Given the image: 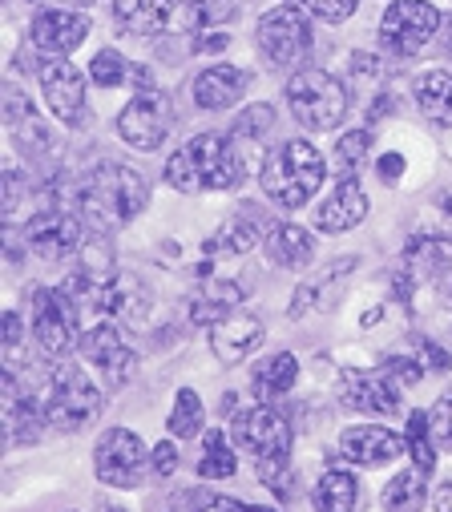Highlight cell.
Here are the masks:
<instances>
[{"instance_id":"obj_14","label":"cell","mask_w":452,"mask_h":512,"mask_svg":"<svg viewBox=\"0 0 452 512\" xmlns=\"http://www.w3.org/2000/svg\"><path fill=\"white\" fill-rule=\"evenodd\" d=\"M344 400L368 416H396L400 412V379L384 371H344Z\"/></svg>"},{"instance_id":"obj_36","label":"cell","mask_w":452,"mask_h":512,"mask_svg":"<svg viewBox=\"0 0 452 512\" xmlns=\"http://www.w3.org/2000/svg\"><path fill=\"white\" fill-rule=\"evenodd\" d=\"M126 73H130V65H126V57L118 49H101L89 61V77H93L97 89H118L126 81Z\"/></svg>"},{"instance_id":"obj_19","label":"cell","mask_w":452,"mask_h":512,"mask_svg":"<svg viewBox=\"0 0 452 512\" xmlns=\"http://www.w3.org/2000/svg\"><path fill=\"white\" fill-rule=\"evenodd\" d=\"M364 218H368V194L360 190L356 178H339L335 194L319 206L315 226L327 230V234H348V230H356Z\"/></svg>"},{"instance_id":"obj_29","label":"cell","mask_w":452,"mask_h":512,"mask_svg":"<svg viewBox=\"0 0 452 512\" xmlns=\"http://www.w3.org/2000/svg\"><path fill=\"white\" fill-rule=\"evenodd\" d=\"M235 0H178V29L186 33H202L214 25L235 21Z\"/></svg>"},{"instance_id":"obj_11","label":"cell","mask_w":452,"mask_h":512,"mask_svg":"<svg viewBox=\"0 0 452 512\" xmlns=\"http://www.w3.org/2000/svg\"><path fill=\"white\" fill-rule=\"evenodd\" d=\"M174 130V105L158 89H142L122 113H118V134L134 150H158Z\"/></svg>"},{"instance_id":"obj_41","label":"cell","mask_w":452,"mask_h":512,"mask_svg":"<svg viewBox=\"0 0 452 512\" xmlns=\"http://www.w3.org/2000/svg\"><path fill=\"white\" fill-rule=\"evenodd\" d=\"M428 416H432V432H436L440 440H448V444H452V388L436 396V404H432V412H428Z\"/></svg>"},{"instance_id":"obj_43","label":"cell","mask_w":452,"mask_h":512,"mask_svg":"<svg viewBox=\"0 0 452 512\" xmlns=\"http://www.w3.org/2000/svg\"><path fill=\"white\" fill-rule=\"evenodd\" d=\"M29 113H33V105L21 97V89H17V85H5V121L17 125V121H25Z\"/></svg>"},{"instance_id":"obj_32","label":"cell","mask_w":452,"mask_h":512,"mask_svg":"<svg viewBox=\"0 0 452 512\" xmlns=\"http://www.w3.org/2000/svg\"><path fill=\"white\" fill-rule=\"evenodd\" d=\"M412 468H420L424 476L436 468V432H432V416L428 412H412L408 416V432H404Z\"/></svg>"},{"instance_id":"obj_51","label":"cell","mask_w":452,"mask_h":512,"mask_svg":"<svg viewBox=\"0 0 452 512\" xmlns=\"http://www.w3.org/2000/svg\"><path fill=\"white\" fill-rule=\"evenodd\" d=\"M97 512H126V508H122V504H113V500H101Z\"/></svg>"},{"instance_id":"obj_6","label":"cell","mask_w":452,"mask_h":512,"mask_svg":"<svg viewBox=\"0 0 452 512\" xmlns=\"http://www.w3.org/2000/svg\"><path fill=\"white\" fill-rule=\"evenodd\" d=\"M101 412V388L77 367V363H61L53 371V388H49V404H45V420L57 432H81L89 420H97Z\"/></svg>"},{"instance_id":"obj_28","label":"cell","mask_w":452,"mask_h":512,"mask_svg":"<svg viewBox=\"0 0 452 512\" xmlns=\"http://www.w3.org/2000/svg\"><path fill=\"white\" fill-rule=\"evenodd\" d=\"M239 303H243L239 283L210 279V283H202V287L194 291V299H190V315L202 319V323H218L222 315H231V307H239Z\"/></svg>"},{"instance_id":"obj_26","label":"cell","mask_w":452,"mask_h":512,"mask_svg":"<svg viewBox=\"0 0 452 512\" xmlns=\"http://www.w3.org/2000/svg\"><path fill=\"white\" fill-rule=\"evenodd\" d=\"M299 379V359L291 351H279V355H267L255 363L251 371V383H255V396L263 400H275V396H287Z\"/></svg>"},{"instance_id":"obj_13","label":"cell","mask_w":452,"mask_h":512,"mask_svg":"<svg viewBox=\"0 0 452 512\" xmlns=\"http://www.w3.org/2000/svg\"><path fill=\"white\" fill-rule=\"evenodd\" d=\"M25 242L33 254H41V259L57 263V259H69V254L81 250L85 242V222L81 214H69V210H41L29 226H25Z\"/></svg>"},{"instance_id":"obj_8","label":"cell","mask_w":452,"mask_h":512,"mask_svg":"<svg viewBox=\"0 0 452 512\" xmlns=\"http://www.w3.org/2000/svg\"><path fill=\"white\" fill-rule=\"evenodd\" d=\"M29 303H33V335L41 343V351L49 359H65L73 351L77 339V299L61 287H29Z\"/></svg>"},{"instance_id":"obj_48","label":"cell","mask_w":452,"mask_h":512,"mask_svg":"<svg viewBox=\"0 0 452 512\" xmlns=\"http://www.w3.org/2000/svg\"><path fill=\"white\" fill-rule=\"evenodd\" d=\"M231 45V33H210V37H194V53H218Z\"/></svg>"},{"instance_id":"obj_39","label":"cell","mask_w":452,"mask_h":512,"mask_svg":"<svg viewBox=\"0 0 452 512\" xmlns=\"http://www.w3.org/2000/svg\"><path fill=\"white\" fill-rule=\"evenodd\" d=\"M360 0H299V9L315 21H327V25H339V21H348L356 13Z\"/></svg>"},{"instance_id":"obj_23","label":"cell","mask_w":452,"mask_h":512,"mask_svg":"<svg viewBox=\"0 0 452 512\" xmlns=\"http://www.w3.org/2000/svg\"><path fill=\"white\" fill-rule=\"evenodd\" d=\"M416 113L432 125V130H452V73L432 69L412 85Z\"/></svg>"},{"instance_id":"obj_44","label":"cell","mask_w":452,"mask_h":512,"mask_svg":"<svg viewBox=\"0 0 452 512\" xmlns=\"http://www.w3.org/2000/svg\"><path fill=\"white\" fill-rule=\"evenodd\" d=\"M416 347L424 351V367H428V371H448V367H452V359L444 355V347H436L432 339H416Z\"/></svg>"},{"instance_id":"obj_47","label":"cell","mask_w":452,"mask_h":512,"mask_svg":"<svg viewBox=\"0 0 452 512\" xmlns=\"http://www.w3.org/2000/svg\"><path fill=\"white\" fill-rule=\"evenodd\" d=\"M17 202H21V174L9 170V174H5V214H13Z\"/></svg>"},{"instance_id":"obj_52","label":"cell","mask_w":452,"mask_h":512,"mask_svg":"<svg viewBox=\"0 0 452 512\" xmlns=\"http://www.w3.org/2000/svg\"><path fill=\"white\" fill-rule=\"evenodd\" d=\"M444 303H448V311H452V283L444 287Z\"/></svg>"},{"instance_id":"obj_9","label":"cell","mask_w":452,"mask_h":512,"mask_svg":"<svg viewBox=\"0 0 452 512\" xmlns=\"http://www.w3.org/2000/svg\"><path fill=\"white\" fill-rule=\"evenodd\" d=\"M436 29H440L436 5H428V0H392L380 17V45L392 57H416Z\"/></svg>"},{"instance_id":"obj_46","label":"cell","mask_w":452,"mask_h":512,"mask_svg":"<svg viewBox=\"0 0 452 512\" xmlns=\"http://www.w3.org/2000/svg\"><path fill=\"white\" fill-rule=\"evenodd\" d=\"M206 512H275V508H259V504H243V500H210Z\"/></svg>"},{"instance_id":"obj_4","label":"cell","mask_w":452,"mask_h":512,"mask_svg":"<svg viewBox=\"0 0 452 512\" xmlns=\"http://www.w3.org/2000/svg\"><path fill=\"white\" fill-rule=\"evenodd\" d=\"M323 178H327V166H323L319 150H315L311 142H303V138H291V142L275 146V154H271V158L263 162V170H259L263 194H267L275 206H283V210L307 206L311 194L323 186Z\"/></svg>"},{"instance_id":"obj_18","label":"cell","mask_w":452,"mask_h":512,"mask_svg":"<svg viewBox=\"0 0 452 512\" xmlns=\"http://www.w3.org/2000/svg\"><path fill=\"white\" fill-rule=\"evenodd\" d=\"M89 33V21L81 13H69V9H45L33 17V29H29V41L41 49V53H53V57H69Z\"/></svg>"},{"instance_id":"obj_1","label":"cell","mask_w":452,"mask_h":512,"mask_svg":"<svg viewBox=\"0 0 452 512\" xmlns=\"http://www.w3.org/2000/svg\"><path fill=\"white\" fill-rule=\"evenodd\" d=\"M150 202V186L138 170L122 162H101L77 182V214L85 226L109 234L118 226H130Z\"/></svg>"},{"instance_id":"obj_40","label":"cell","mask_w":452,"mask_h":512,"mask_svg":"<svg viewBox=\"0 0 452 512\" xmlns=\"http://www.w3.org/2000/svg\"><path fill=\"white\" fill-rule=\"evenodd\" d=\"M331 271H335V267H331ZM331 271H327V275H331ZM327 275H319V279H311V283H303V287L295 291V299H291V307H287L291 319H303V315L319 303V291L327 287Z\"/></svg>"},{"instance_id":"obj_22","label":"cell","mask_w":452,"mask_h":512,"mask_svg":"<svg viewBox=\"0 0 452 512\" xmlns=\"http://www.w3.org/2000/svg\"><path fill=\"white\" fill-rule=\"evenodd\" d=\"M267 226H275V222H267V214H263V210L243 206L231 222H226V226L206 242V254H247L263 234H271Z\"/></svg>"},{"instance_id":"obj_33","label":"cell","mask_w":452,"mask_h":512,"mask_svg":"<svg viewBox=\"0 0 452 512\" xmlns=\"http://www.w3.org/2000/svg\"><path fill=\"white\" fill-rule=\"evenodd\" d=\"M202 448H206V456L198 460V476L202 480H231L235 472H239V460H235V452H231V444H226V432H206L202 436Z\"/></svg>"},{"instance_id":"obj_12","label":"cell","mask_w":452,"mask_h":512,"mask_svg":"<svg viewBox=\"0 0 452 512\" xmlns=\"http://www.w3.org/2000/svg\"><path fill=\"white\" fill-rule=\"evenodd\" d=\"M81 355L89 367H97V375L105 379V388H126V383L134 379V351L122 343L118 327L113 323H97L93 331L81 335Z\"/></svg>"},{"instance_id":"obj_54","label":"cell","mask_w":452,"mask_h":512,"mask_svg":"<svg viewBox=\"0 0 452 512\" xmlns=\"http://www.w3.org/2000/svg\"><path fill=\"white\" fill-rule=\"evenodd\" d=\"M73 5H93V0H73Z\"/></svg>"},{"instance_id":"obj_7","label":"cell","mask_w":452,"mask_h":512,"mask_svg":"<svg viewBox=\"0 0 452 512\" xmlns=\"http://www.w3.org/2000/svg\"><path fill=\"white\" fill-rule=\"evenodd\" d=\"M255 45L263 49V57L279 69H295L307 61L311 53V25H307V13L299 5H279L271 13L259 17V29H255Z\"/></svg>"},{"instance_id":"obj_34","label":"cell","mask_w":452,"mask_h":512,"mask_svg":"<svg viewBox=\"0 0 452 512\" xmlns=\"http://www.w3.org/2000/svg\"><path fill=\"white\" fill-rule=\"evenodd\" d=\"M202 420H206V412H202L198 392L182 388V392H178V400H174V412H170V432H174V436H182V440H190V436H198V432H202Z\"/></svg>"},{"instance_id":"obj_20","label":"cell","mask_w":452,"mask_h":512,"mask_svg":"<svg viewBox=\"0 0 452 512\" xmlns=\"http://www.w3.org/2000/svg\"><path fill=\"white\" fill-rule=\"evenodd\" d=\"M247 85H251L247 69H239V65H210V69H202L194 77V101L202 109H210V113L214 109H231L247 93Z\"/></svg>"},{"instance_id":"obj_38","label":"cell","mask_w":452,"mask_h":512,"mask_svg":"<svg viewBox=\"0 0 452 512\" xmlns=\"http://www.w3.org/2000/svg\"><path fill=\"white\" fill-rule=\"evenodd\" d=\"M13 142H17V150H21V154H29V158H33V154L49 150V142H53V138H49L45 125L37 121V113H29L25 121H17V125H13Z\"/></svg>"},{"instance_id":"obj_16","label":"cell","mask_w":452,"mask_h":512,"mask_svg":"<svg viewBox=\"0 0 452 512\" xmlns=\"http://www.w3.org/2000/svg\"><path fill=\"white\" fill-rule=\"evenodd\" d=\"M41 89H45V101L49 109L65 121V125H77L85 117V77L77 65H69L65 57L61 61H49L41 69Z\"/></svg>"},{"instance_id":"obj_53","label":"cell","mask_w":452,"mask_h":512,"mask_svg":"<svg viewBox=\"0 0 452 512\" xmlns=\"http://www.w3.org/2000/svg\"><path fill=\"white\" fill-rule=\"evenodd\" d=\"M440 206H444V210H448V214H452V194H448V198H444V202H440Z\"/></svg>"},{"instance_id":"obj_21","label":"cell","mask_w":452,"mask_h":512,"mask_svg":"<svg viewBox=\"0 0 452 512\" xmlns=\"http://www.w3.org/2000/svg\"><path fill=\"white\" fill-rule=\"evenodd\" d=\"M113 17L138 37L166 33L178 29V0H113Z\"/></svg>"},{"instance_id":"obj_5","label":"cell","mask_w":452,"mask_h":512,"mask_svg":"<svg viewBox=\"0 0 452 512\" xmlns=\"http://www.w3.org/2000/svg\"><path fill=\"white\" fill-rule=\"evenodd\" d=\"M287 105L303 130H335L348 113V89L323 69H295L287 81Z\"/></svg>"},{"instance_id":"obj_24","label":"cell","mask_w":452,"mask_h":512,"mask_svg":"<svg viewBox=\"0 0 452 512\" xmlns=\"http://www.w3.org/2000/svg\"><path fill=\"white\" fill-rule=\"evenodd\" d=\"M5 428H9V440L13 444H33L41 440V408L33 396H25L17 388L13 371L5 375Z\"/></svg>"},{"instance_id":"obj_35","label":"cell","mask_w":452,"mask_h":512,"mask_svg":"<svg viewBox=\"0 0 452 512\" xmlns=\"http://www.w3.org/2000/svg\"><path fill=\"white\" fill-rule=\"evenodd\" d=\"M271 125H275V109H271L267 101H255V105H247V109L235 117V125H231V138L263 142V138L271 134Z\"/></svg>"},{"instance_id":"obj_37","label":"cell","mask_w":452,"mask_h":512,"mask_svg":"<svg viewBox=\"0 0 452 512\" xmlns=\"http://www.w3.org/2000/svg\"><path fill=\"white\" fill-rule=\"evenodd\" d=\"M368 150H372V130H352V134L339 138V146H335V166H339V174L352 178V174L360 170V162L368 158Z\"/></svg>"},{"instance_id":"obj_17","label":"cell","mask_w":452,"mask_h":512,"mask_svg":"<svg viewBox=\"0 0 452 512\" xmlns=\"http://www.w3.org/2000/svg\"><path fill=\"white\" fill-rule=\"evenodd\" d=\"M408 444L388 432V428H376V424H360V428H348L339 436V456L360 464V468H380V464H392L396 456H404Z\"/></svg>"},{"instance_id":"obj_50","label":"cell","mask_w":452,"mask_h":512,"mask_svg":"<svg viewBox=\"0 0 452 512\" xmlns=\"http://www.w3.org/2000/svg\"><path fill=\"white\" fill-rule=\"evenodd\" d=\"M432 504H436V512H452V480H444V484L436 488Z\"/></svg>"},{"instance_id":"obj_49","label":"cell","mask_w":452,"mask_h":512,"mask_svg":"<svg viewBox=\"0 0 452 512\" xmlns=\"http://www.w3.org/2000/svg\"><path fill=\"white\" fill-rule=\"evenodd\" d=\"M17 339H21V315H17V311H9V315H5V351H13V347H17Z\"/></svg>"},{"instance_id":"obj_3","label":"cell","mask_w":452,"mask_h":512,"mask_svg":"<svg viewBox=\"0 0 452 512\" xmlns=\"http://www.w3.org/2000/svg\"><path fill=\"white\" fill-rule=\"evenodd\" d=\"M243 154L231 134H198L166 162V182L182 194L235 190L243 182Z\"/></svg>"},{"instance_id":"obj_15","label":"cell","mask_w":452,"mask_h":512,"mask_svg":"<svg viewBox=\"0 0 452 512\" xmlns=\"http://www.w3.org/2000/svg\"><path fill=\"white\" fill-rule=\"evenodd\" d=\"M263 339H267L263 319L247 315V311H231V315H222L218 323H210V351L222 363H243Z\"/></svg>"},{"instance_id":"obj_30","label":"cell","mask_w":452,"mask_h":512,"mask_svg":"<svg viewBox=\"0 0 452 512\" xmlns=\"http://www.w3.org/2000/svg\"><path fill=\"white\" fill-rule=\"evenodd\" d=\"M384 512H420L424 508V472L420 468H408V472H396L388 484H384Z\"/></svg>"},{"instance_id":"obj_10","label":"cell","mask_w":452,"mask_h":512,"mask_svg":"<svg viewBox=\"0 0 452 512\" xmlns=\"http://www.w3.org/2000/svg\"><path fill=\"white\" fill-rule=\"evenodd\" d=\"M146 468H150V452L142 444L138 432L130 428H109L101 440H97V452H93V472L101 484H113V488H138L146 480Z\"/></svg>"},{"instance_id":"obj_2","label":"cell","mask_w":452,"mask_h":512,"mask_svg":"<svg viewBox=\"0 0 452 512\" xmlns=\"http://www.w3.org/2000/svg\"><path fill=\"white\" fill-rule=\"evenodd\" d=\"M231 436L243 452L255 456L259 480L279 500H291L295 496V484H291V424L271 404H255V408L235 412Z\"/></svg>"},{"instance_id":"obj_42","label":"cell","mask_w":452,"mask_h":512,"mask_svg":"<svg viewBox=\"0 0 452 512\" xmlns=\"http://www.w3.org/2000/svg\"><path fill=\"white\" fill-rule=\"evenodd\" d=\"M150 468H154V476H174V468H178V448L174 444H154L150 448Z\"/></svg>"},{"instance_id":"obj_31","label":"cell","mask_w":452,"mask_h":512,"mask_svg":"<svg viewBox=\"0 0 452 512\" xmlns=\"http://www.w3.org/2000/svg\"><path fill=\"white\" fill-rule=\"evenodd\" d=\"M404 259L420 271V275H444L452 267V242L448 238H436V234H424V238H412L408 242V254Z\"/></svg>"},{"instance_id":"obj_45","label":"cell","mask_w":452,"mask_h":512,"mask_svg":"<svg viewBox=\"0 0 452 512\" xmlns=\"http://www.w3.org/2000/svg\"><path fill=\"white\" fill-rule=\"evenodd\" d=\"M376 170H380V182H400V174H404V154H384Z\"/></svg>"},{"instance_id":"obj_25","label":"cell","mask_w":452,"mask_h":512,"mask_svg":"<svg viewBox=\"0 0 452 512\" xmlns=\"http://www.w3.org/2000/svg\"><path fill=\"white\" fill-rule=\"evenodd\" d=\"M267 259L275 267H307L315 259V238L295 222H275L267 234Z\"/></svg>"},{"instance_id":"obj_27","label":"cell","mask_w":452,"mask_h":512,"mask_svg":"<svg viewBox=\"0 0 452 512\" xmlns=\"http://www.w3.org/2000/svg\"><path fill=\"white\" fill-rule=\"evenodd\" d=\"M319 512H360V480L344 468H327L315 484Z\"/></svg>"}]
</instances>
